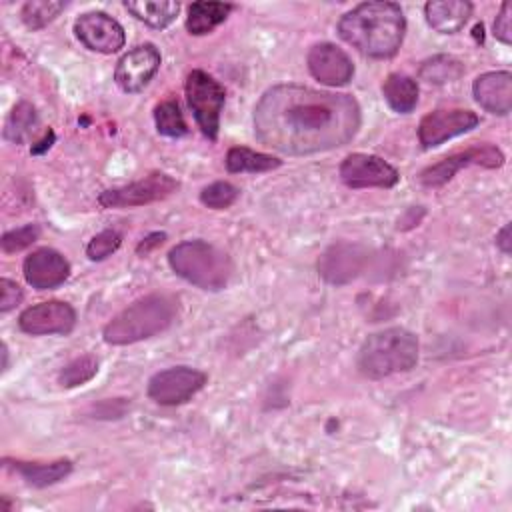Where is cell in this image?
<instances>
[{
	"label": "cell",
	"instance_id": "1",
	"mask_svg": "<svg viewBox=\"0 0 512 512\" xmlns=\"http://www.w3.org/2000/svg\"><path fill=\"white\" fill-rule=\"evenodd\" d=\"M360 120V106L350 94L278 84L254 108V134L272 150L304 156L348 144Z\"/></svg>",
	"mask_w": 512,
	"mask_h": 512
},
{
	"label": "cell",
	"instance_id": "2",
	"mask_svg": "<svg viewBox=\"0 0 512 512\" xmlns=\"http://www.w3.org/2000/svg\"><path fill=\"white\" fill-rule=\"evenodd\" d=\"M406 20L396 2H362L338 22L344 42L370 58H390L404 40Z\"/></svg>",
	"mask_w": 512,
	"mask_h": 512
},
{
	"label": "cell",
	"instance_id": "3",
	"mask_svg": "<svg viewBox=\"0 0 512 512\" xmlns=\"http://www.w3.org/2000/svg\"><path fill=\"white\" fill-rule=\"evenodd\" d=\"M178 314V300L172 294L154 292L124 308L104 328V342L126 346L164 332Z\"/></svg>",
	"mask_w": 512,
	"mask_h": 512
},
{
	"label": "cell",
	"instance_id": "4",
	"mask_svg": "<svg viewBox=\"0 0 512 512\" xmlns=\"http://www.w3.org/2000/svg\"><path fill=\"white\" fill-rule=\"evenodd\" d=\"M418 362V338L406 328H386L370 334L358 352V370L372 380L406 372Z\"/></svg>",
	"mask_w": 512,
	"mask_h": 512
},
{
	"label": "cell",
	"instance_id": "5",
	"mask_svg": "<svg viewBox=\"0 0 512 512\" xmlns=\"http://www.w3.org/2000/svg\"><path fill=\"white\" fill-rule=\"evenodd\" d=\"M168 264L180 278L210 292L222 290L232 274L228 254L204 240L176 244L168 252Z\"/></svg>",
	"mask_w": 512,
	"mask_h": 512
},
{
	"label": "cell",
	"instance_id": "6",
	"mask_svg": "<svg viewBox=\"0 0 512 512\" xmlns=\"http://www.w3.org/2000/svg\"><path fill=\"white\" fill-rule=\"evenodd\" d=\"M186 100L202 130L210 140L218 138L220 112L226 100L224 86L204 70H192L186 78Z\"/></svg>",
	"mask_w": 512,
	"mask_h": 512
},
{
	"label": "cell",
	"instance_id": "7",
	"mask_svg": "<svg viewBox=\"0 0 512 512\" xmlns=\"http://www.w3.org/2000/svg\"><path fill=\"white\" fill-rule=\"evenodd\" d=\"M176 190H178V182L170 174L150 172L148 176L132 184L104 190L98 202L104 208H132V206H144L150 202L164 200Z\"/></svg>",
	"mask_w": 512,
	"mask_h": 512
},
{
	"label": "cell",
	"instance_id": "8",
	"mask_svg": "<svg viewBox=\"0 0 512 512\" xmlns=\"http://www.w3.org/2000/svg\"><path fill=\"white\" fill-rule=\"evenodd\" d=\"M504 164V154L492 144L472 146L460 152H454L440 162L424 168L418 180L428 188H438L454 178V174L466 166H482V168H500Z\"/></svg>",
	"mask_w": 512,
	"mask_h": 512
},
{
	"label": "cell",
	"instance_id": "9",
	"mask_svg": "<svg viewBox=\"0 0 512 512\" xmlns=\"http://www.w3.org/2000/svg\"><path fill=\"white\" fill-rule=\"evenodd\" d=\"M208 376L190 366H174L156 372L148 382V396L162 406H178L198 394Z\"/></svg>",
	"mask_w": 512,
	"mask_h": 512
},
{
	"label": "cell",
	"instance_id": "10",
	"mask_svg": "<svg viewBox=\"0 0 512 512\" xmlns=\"http://www.w3.org/2000/svg\"><path fill=\"white\" fill-rule=\"evenodd\" d=\"M340 178L348 188H392L400 174L384 158L364 152L348 154L340 164Z\"/></svg>",
	"mask_w": 512,
	"mask_h": 512
},
{
	"label": "cell",
	"instance_id": "11",
	"mask_svg": "<svg viewBox=\"0 0 512 512\" xmlns=\"http://www.w3.org/2000/svg\"><path fill=\"white\" fill-rule=\"evenodd\" d=\"M480 118L472 110L462 108H442L428 112L418 124V140L422 148H434L444 144L446 140L470 132L476 128Z\"/></svg>",
	"mask_w": 512,
	"mask_h": 512
},
{
	"label": "cell",
	"instance_id": "12",
	"mask_svg": "<svg viewBox=\"0 0 512 512\" xmlns=\"http://www.w3.org/2000/svg\"><path fill=\"white\" fill-rule=\"evenodd\" d=\"M18 326L32 336L68 334L76 326V312L68 302L48 300L26 308L18 318Z\"/></svg>",
	"mask_w": 512,
	"mask_h": 512
},
{
	"label": "cell",
	"instance_id": "13",
	"mask_svg": "<svg viewBox=\"0 0 512 512\" xmlns=\"http://www.w3.org/2000/svg\"><path fill=\"white\" fill-rule=\"evenodd\" d=\"M76 38L94 52L112 54L124 46V28L104 12H86L74 22Z\"/></svg>",
	"mask_w": 512,
	"mask_h": 512
},
{
	"label": "cell",
	"instance_id": "14",
	"mask_svg": "<svg viewBox=\"0 0 512 512\" xmlns=\"http://www.w3.org/2000/svg\"><path fill=\"white\" fill-rule=\"evenodd\" d=\"M160 52L154 44H140L126 52L116 64V84L124 92H140L158 72Z\"/></svg>",
	"mask_w": 512,
	"mask_h": 512
},
{
	"label": "cell",
	"instance_id": "15",
	"mask_svg": "<svg viewBox=\"0 0 512 512\" xmlns=\"http://www.w3.org/2000/svg\"><path fill=\"white\" fill-rule=\"evenodd\" d=\"M306 62L310 74L326 86H344L354 76V64L350 56L330 42L314 44L308 52Z\"/></svg>",
	"mask_w": 512,
	"mask_h": 512
},
{
	"label": "cell",
	"instance_id": "16",
	"mask_svg": "<svg viewBox=\"0 0 512 512\" xmlns=\"http://www.w3.org/2000/svg\"><path fill=\"white\" fill-rule=\"evenodd\" d=\"M366 264V252L364 248L348 242L332 244L318 260V274L334 284L342 286L350 280H354Z\"/></svg>",
	"mask_w": 512,
	"mask_h": 512
},
{
	"label": "cell",
	"instance_id": "17",
	"mask_svg": "<svg viewBox=\"0 0 512 512\" xmlns=\"http://www.w3.org/2000/svg\"><path fill=\"white\" fill-rule=\"evenodd\" d=\"M70 274L68 260L54 248H38L24 260V278L36 290L60 286Z\"/></svg>",
	"mask_w": 512,
	"mask_h": 512
},
{
	"label": "cell",
	"instance_id": "18",
	"mask_svg": "<svg viewBox=\"0 0 512 512\" xmlns=\"http://www.w3.org/2000/svg\"><path fill=\"white\" fill-rule=\"evenodd\" d=\"M472 92L486 112L506 116L512 108V74L508 70L484 72L474 80Z\"/></svg>",
	"mask_w": 512,
	"mask_h": 512
},
{
	"label": "cell",
	"instance_id": "19",
	"mask_svg": "<svg viewBox=\"0 0 512 512\" xmlns=\"http://www.w3.org/2000/svg\"><path fill=\"white\" fill-rule=\"evenodd\" d=\"M428 24L440 34H456L468 22L472 4L466 0H436L424 6Z\"/></svg>",
	"mask_w": 512,
	"mask_h": 512
},
{
	"label": "cell",
	"instance_id": "20",
	"mask_svg": "<svg viewBox=\"0 0 512 512\" xmlns=\"http://www.w3.org/2000/svg\"><path fill=\"white\" fill-rule=\"evenodd\" d=\"M4 466L18 472L28 484L36 488H46L50 484H56L72 472V462L66 458H60L54 462H24V460L4 458Z\"/></svg>",
	"mask_w": 512,
	"mask_h": 512
},
{
	"label": "cell",
	"instance_id": "21",
	"mask_svg": "<svg viewBox=\"0 0 512 512\" xmlns=\"http://www.w3.org/2000/svg\"><path fill=\"white\" fill-rule=\"evenodd\" d=\"M382 94L388 106L400 114L412 112L418 104V84L408 74H388V78L382 84Z\"/></svg>",
	"mask_w": 512,
	"mask_h": 512
},
{
	"label": "cell",
	"instance_id": "22",
	"mask_svg": "<svg viewBox=\"0 0 512 512\" xmlns=\"http://www.w3.org/2000/svg\"><path fill=\"white\" fill-rule=\"evenodd\" d=\"M232 10H234V6L224 4V2H194L188 8L186 30L194 36L208 34L218 24H222Z\"/></svg>",
	"mask_w": 512,
	"mask_h": 512
},
{
	"label": "cell",
	"instance_id": "23",
	"mask_svg": "<svg viewBox=\"0 0 512 512\" xmlns=\"http://www.w3.org/2000/svg\"><path fill=\"white\" fill-rule=\"evenodd\" d=\"M124 6L132 16H136L144 24L158 28V30L170 26L180 12L178 2H148V0L134 2V0H130V2H124Z\"/></svg>",
	"mask_w": 512,
	"mask_h": 512
},
{
	"label": "cell",
	"instance_id": "24",
	"mask_svg": "<svg viewBox=\"0 0 512 512\" xmlns=\"http://www.w3.org/2000/svg\"><path fill=\"white\" fill-rule=\"evenodd\" d=\"M282 162L270 154L264 152H256L250 150L246 146H234L228 150L226 154V168L228 172H250V174H258V172H268L278 168Z\"/></svg>",
	"mask_w": 512,
	"mask_h": 512
},
{
	"label": "cell",
	"instance_id": "25",
	"mask_svg": "<svg viewBox=\"0 0 512 512\" xmlns=\"http://www.w3.org/2000/svg\"><path fill=\"white\" fill-rule=\"evenodd\" d=\"M36 124H38L36 108L30 102L22 100L12 108V112L6 118L4 138L14 142V144H22L32 136Z\"/></svg>",
	"mask_w": 512,
	"mask_h": 512
},
{
	"label": "cell",
	"instance_id": "26",
	"mask_svg": "<svg viewBox=\"0 0 512 512\" xmlns=\"http://www.w3.org/2000/svg\"><path fill=\"white\" fill-rule=\"evenodd\" d=\"M420 78L430 84H446L458 80L464 74V66L458 58L438 54L420 66Z\"/></svg>",
	"mask_w": 512,
	"mask_h": 512
},
{
	"label": "cell",
	"instance_id": "27",
	"mask_svg": "<svg viewBox=\"0 0 512 512\" xmlns=\"http://www.w3.org/2000/svg\"><path fill=\"white\" fill-rule=\"evenodd\" d=\"M154 120L160 134L170 138H180L188 134V126L184 122V116L180 112V106L176 100H164L154 108Z\"/></svg>",
	"mask_w": 512,
	"mask_h": 512
},
{
	"label": "cell",
	"instance_id": "28",
	"mask_svg": "<svg viewBox=\"0 0 512 512\" xmlns=\"http://www.w3.org/2000/svg\"><path fill=\"white\" fill-rule=\"evenodd\" d=\"M96 372H98V360L94 356L86 354V356H80V358H74L72 362H68L62 368L58 380L64 388H74V386H82L88 380H92L96 376Z\"/></svg>",
	"mask_w": 512,
	"mask_h": 512
},
{
	"label": "cell",
	"instance_id": "29",
	"mask_svg": "<svg viewBox=\"0 0 512 512\" xmlns=\"http://www.w3.org/2000/svg\"><path fill=\"white\" fill-rule=\"evenodd\" d=\"M64 2H26L22 6V22L30 28V30H40L44 28L48 22H52L62 10H64Z\"/></svg>",
	"mask_w": 512,
	"mask_h": 512
},
{
	"label": "cell",
	"instance_id": "30",
	"mask_svg": "<svg viewBox=\"0 0 512 512\" xmlns=\"http://www.w3.org/2000/svg\"><path fill=\"white\" fill-rule=\"evenodd\" d=\"M240 196V190L230 184V182H212L208 184L206 188H202L200 192V202L208 208H214V210H224V208H230Z\"/></svg>",
	"mask_w": 512,
	"mask_h": 512
},
{
	"label": "cell",
	"instance_id": "31",
	"mask_svg": "<svg viewBox=\"0 0 512 512\" xmlns=\"http://www.w3.org/2000/svg\"><path fill=\"white\" fill-rule=\"evenodd\" d=\"M40 236V228L36 224H26L22 228H16V230H10L2 236L0 240V246H2V252L4 254H14V252H20L24 248H28L32 242H36V238Z\"/></svg>",
	"mask_w": 512,
	"mask_h": 512
},
{
	"label": "cell",
	"instance_id": "32",
	"mask_svg": "<svg viewBox=\"0 0 512 512\" xmlns=\"http://www.w3.org/2000/svg\"><path fill=\"white\" fill-rule=\"evenodd\" d=\"M120 242H122V238H120V234H118L116 230H102V232H98V234L88 242V246H86V256H88L90 260H94V262L104 260V258H108L112 252L118 250Z\"/></svg>",
	"mask_w": 512,
	"mask_h": 512
},
{
	"label": "cell",
	"instance_id": "33",
	"mask_svg": "<svg viewBox=\"0 0 512 512\" xmlns=\"http://www.w3.org/2000/svg\"><path fill=\"white\" fill-rule=\"evenodd\" d=\"M494 36L502 44H512V4L504 2L494 20Z\"/></svg>",
	"mask_w": 512,
	"mask_h": 512
},
{
	"label": "cell",
	"instance_id": "34",
	"mask_svg": "<svg viewBox=\"0 0 512 512\" xmlns=\"http://www.w3.org/2000/svg\"><path fill=\"white\" fill-rule=\"evenodd\" d=\"M22 300V288L8 278L0 280V310L8 312Z\"/></svg>",
	"mask_w": 512,
	"mask_h": 512
},
{
	"label": "cell",
	"instance_id": "35",
	"mask_svg": "<svg viewBox=\"0 0 512 512\" xmlns=\"http://www.w3.org/2000/svg\"><path fill=\"white\" fill-rule=\"evenodd\" d=\"M496 246H498L504 254H510V224H506V226L496 234Z\"/></svg>",
	"mask_w": 512,
	"mask_h": 512
},
{
	"label": "cell",
	"instance_id": "36",
	"mask_svg": "<svg viewBox=\"0 0 512 512\" xmlns=\"http://www.w3.org/2000/svg\"><path fill=\"white\" fill-rule=\"evenodd\" d=\"M52 142H54V132H52V130H48V132H46V136L38 142L40 146H32V154H42L44 150H48V148L52 146Z\"/></svg>",
	"mask_w": 512,
	"mask_h": 512
},
{
	"label": "cell",
	"instance_id": "37",
	"mask_svg": "<svg viewBox=\"0 0 512 512\" xmlns=\"http://www.w3.org/2000/svg\"><path fill=\"white\" fill-rule=\"evenodd\" d=\"M162 240H164V234H152V236H148V238H146V240H144V242L138 246V252H140V254H142V252L146 254V252H148L152 246L160 244Z\"/></svg>",
	"mask_w": 512,
	"mask_h": 512
}]
</instances>
